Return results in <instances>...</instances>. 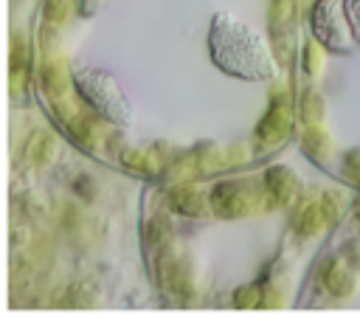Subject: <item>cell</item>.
Returning a JSON list of instances; mask_svg holds the SVG:
<instances>
[]
</instances>
